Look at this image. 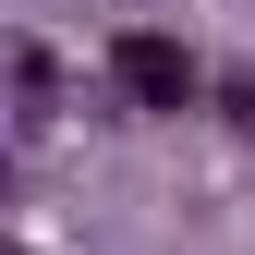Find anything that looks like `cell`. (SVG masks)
Masks as SVG:
<instances>
[{
	"label": "cell",
	"mask_w": 255,
	"mask_h": 255,
	"mask_svg": "<svg viewBox=\"0 0 255 255\" xmlns=\"http://www.w3.org/2000/svg\"><path fill=\"white\" fill-rule=\"evenodd\" d=\"M110 85H122V98H134V110H182V98H195V49H182V37H158V24H134V37H122L110 49Z\"/></svg>",
	"instance_id": "obj_1"
},
{
	"label": "cell",
	"mask_w": 255,
	"mask_h": 255,
	"mask_svg": "<svg viewBox=\"0 0 255 255\" xmlns=\"http://www.w3.org/2000/svg\"><path fill=\"white\" fill-rule=\"evenodd\" d=\"M0 110L37 134V122H61V49H37V37H0Z\"/></svg>",
	"instance_id": "obj_2"
},
{
	"label": "cell",
	"mask_w": 255,
	"mask_h": 255,
	"mask_svg": "<svg viewBox=\"0 0 255 255\" xmlns=\"http://www.w3.org/2000/svg\"><path fill=\"white\" fill-rule=\"evenodd\" d=\"M195 98H219V122L255 146V73H219V85H195Z\"/></svg>",
	"instance_id": "obj_3"
},
{
	"label": "cell",
	"mask_w": 255,
	"mask_h": 255,
	"mask_svg": "<svg viewBox=\"0 0 255 255\" xmlns=\"http://www.w3.org/2000/svg\"><path fill=\"white\" fill-rule=\"evenodd\" d=\"M0 195H12V146H0Z\"/></svg>",
	"instance_id": "obj_4"
}]
</instances>
